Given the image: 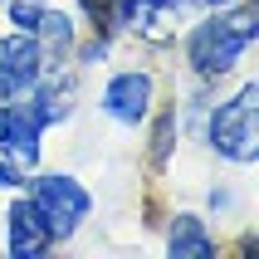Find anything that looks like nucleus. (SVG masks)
<instances>
[{"instance_id": "f257e3e1", "label": "nucleus", "mask_w": 259, "mask_h": 259, "mask_svg": "<svg viewBox=\"0 0 259 259\" xmlns=\"http://www.w3.org/2000/svg\"><path fill=\"white\" fill-rule=\"evenodd\" d=\"M254 34H259L254 10H240V5L215 10L210 20H201V25L186 34L191 69L201 73V78H220V73H230L235 64H240V54L254 44Z\"/></svg>"}, {"instance_id": "f03ea898", "label": "nucleus", "mask_w": 259, "mask_h": 259, "mask_svg": "<svg viewBox=\"0 0 259 259\" xmlns=\"http://www.w3.org/2000/svg\"><path fill=\"white\" fill-rule=\"evenodd\" d=\"M259 83H245L235 98H225L210 113V147H215L225 161H240V166H249V161L259 157Z\"/></svg>"}, {"instance_id": "7ed1b4c3", "label": "nucleus", "mask_w": 259, "mask_h": 259, "mask_svg": "<svg viewBox=\"0 0 259 259\" xmlns=\"http://www.w3.org/2000/svg\"><path fill=\"white\" fill-rule=\"evenodd\" d=\"M29 201L39 205V215L49 220L54 240L73 235V230L88 220V210H93V196H88V186L78 181V176H64V171H44V176H34V181H29Z\"/></svg>"}, {"instance_id": "20e7f679", "label": "nucleus", "mask_w": 259, "mask_h": 259, "mask_svg": "<svg viewBox=\"0 0 259 259\" xmlns=\"http://www.w3.org/2000/svg\"><path fill=\"white\" fill-rule=\"evenodd\" d=\"M44 49L34 44V34L15 29V34H0V103L20 98L44 78Z\"/></svg>"}, {"instance_id": "39448f33", "label": "nucleus", "mask_w": 259, "mask_h": 259, "mask_svg": "<svg viewBox=\"0 0 259 259\" xmlns=\"http://www.w3.org/2000/svg\"><path fill=\"white\" fill-rule=\"evenodd\" d=\"M152 98H157V78L147 69H122L103 83V113L122 127H142L152 113Z\"/></svg>"}, {"instance_id": "423d86ee", "label": "nucleus", "mask_w": 259, "mask_h": 259, "mask_svg": "<svg viewBox=\"0 0 259 259\" xmlns=\"http://www.w3.org/2000/svg\"><path fill=\"white\" fill-rule=\"evenodd\" d=\"M39 117L29 113V103H0V157H10L15 166L34 171L39 166Z\"/></svg>"}, {"instance_id": "0eeeda50", "label": "nucleus", "mask_w": 259, "mask_h": 259, "mask_svg": "<svg viewBox=\"0 0 259 259\" xmlns=\"http://www.w3.org/2000/svg\"><path fill=\"white\" fill-rule=\"evenodd\" d=\"M5 245H10L15 259H34V254H44V249L54 245L49 220L39 215V205L29 201V196L10 201V215H5Z\"/></svg>"}, {"instance_id": "6e6552de", "label": "nucleus", "mask_w": 259, "mask_h": 259, "mask_svg": "<svg viewBox=\"0 0 259 259\" xmlns=\"http://www.w3.org/2000/svg\"><path fill=\"white\" fill-rule=\"evenodd\" d=\"M117 20L137 34H152V39H166L176 25V15H181V0H117L113 5Z\"/></svg>"}, {"instance_id": "1a4fd4ad", "label": "nucleus", "mask_w": 259, "mask_h": 259, "mask_svg": "<svg viewBox=\"0 0 259 259\" xmlns=\"http://www.w3.org/2000/svg\"><path fill=\"white\" fill-rule=\"evenodd\" d=\"M166 254L171 259H210L215 254V240L205 235V220L201 215H176L171 235H166Z\"/></svg>"}, {"instance_id": "9d476101", "label": "nucleus", "mask_w": 259, "mask_h": 259, "mask_svg": "<svg viewBox=\"0 0 259 259\" xmlns=\"http://www.w3.org/2000/svg\"><path fill=\"white\" fill-rule=\"evenodd\" d=\"M29 113L39 117V127H54V122H64V117L73 113V103H69V88L64 83H54V78H49V83H34L29 88Z\"/></svg>"}, {"instance_id": "9b49d317", "label": "nucleus", "mask_w": 259, "mask_h": 259, "mask_svg": "<svg viewBox=\"0 0 259 259\" xmlns=\"http://www.w3.org/2000/svg\"><path fill=\"white\" fill-rule=\"evenodd\" d=\"M29 34H34V44L44 49V59H49V54L59 59V54H69V49H73V20L64 10H49V5H44L39 25L29 29Z\"/></svg>"}, {"instance_id": "f8f14e48", "label": "nucleus", "mask_w": 259, "mask_h": 259, "mask_svg": "<svg viewBox=\"0 0 259 259\" xmlns=\"http://www.w3.org/2000/svg\"><path fill=\"white\" fill-rule=\"evenodd\" d=\"M5 5H10V25L25 29V34L39 25V15H44V0H5Z\"/></svg>"}, {"instance_id": "ddd939ff", "label": "nucleus", "mask_w": 259, "mask_h": 259, "mask_svg": "<svg viewBox=\"0 0 259 259\" xmlns=\"http://www.w3.org/2000/svg\"><path fill=\"white\" fill-rule=\"evenodd\" d=\"M15 186H25V181H20V166L0 157V191H15Z\"/></svg>"}, {"instance_id": "4468645a", "label": "nucleus", "mask_w": 259, "mask_h": 259, "mask_svg": "<svg viewBox=\"0 0 259 259\" xmlns=\"http://www.w3.org/2000/svg\"><path fill=\"white\" fill-rule=\"evenodd\" d=\"M210 10H230V5H240V0H205Z\"/></svg>"}]
</instances>
